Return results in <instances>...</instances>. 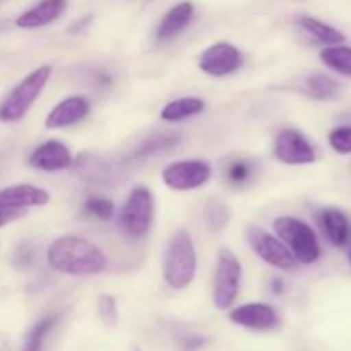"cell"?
<instances>
[{"mask_svg": "<svg viewBox=\"0 0 351 351\" xmlns=\"http://www.w3.org/2000/svg\"><path fill=\"white\" fill-rule=\"evenodd\" d=\"M274 156L285 165H311L315 161V151L300 130L285 129L274 141Z\"/></svg>", "mask_w": 351, "mask_h": 351, "instance_id": "9c48e42d", "label": "cell"}, {"mask_svg": "<svg viewBox=\"0 0 351 351\" xmlns=\"http://www.w3.org/2000/svg\"><path fill=\"white\" fill-rule=\"evenodd\" d=\"M161 175L173 191H194L211 178V167L201 160H184L165 167Z\"/></svg>", "mask_w": 351, "mask_h": 351, "instance_id": "ba28073f", "label": "cell"}, {"mask_svg": "<svg viewBox=\"0 0 351 351\" xmlns=\"http://www.w3.org/2000/svg\"><path fill=\"white\" fill-rule=\"evenodd\" d=\"M298 24H300L302 29H304L308 36L314 38L315 43L332 47V45H339L345 41V34H343L341 31L329 26V24L322 23V21L315 19V17L302 16L300 19H298Z\"/></svg>", "mask_w": 351, "mask_h": 351, "instance_id": "ac0fdd59", "label": "cell"}, {"mask_svg": "<svg viewBox=\"0 0 351 351\" xmlns=\"http://www.w3.org/2000/svg\"><path fill=\"white\" fill-rule=\"evenodd\" d=\"M72 163H74V160H72L69 147L64 143L55 139L40 144L29 156L31 167L41 171L67 170V168L72 167Z\"/></svg>", "mask_w": 351, "mask_h": 351, "instance_id": "7c38bea8", "label": "cell"}, {"mask_svg": "<svg viewBox=\"0 0 351 351\" xmlns=\"http://www.w3.org/2000/svg\"><path fill=\"white\" fill-rule=\"evenodd\" d=\"M252 177V165L249 161L239 160L235 163H232L226 171V178H228L230 184L233 185H243L247 184V180Z\"/></svg>", "mask_w": 351, "mask_h": 351, "instance_id": "484cf974", "label": "cell"}, {"mask_svg": "<svg viewBox=\"0 0 351 351\" xmlns=\"http://www.w3.org/2000/svg\"><path fill=\"white\" fill-rule=\"evenodd\" d=\"M321 226L324 230L326 237L335 247L348 245L351 230L350 221L345 213L338 209H324L321 213Z\"/></svg>", "mask_w": 351, "mask_h": 351, "instance_id": "e0dca14e", "label": "cell"}, {"mask_svg": "<svg viewBox=\"0 0 351 351\" xmlns=\"http://www.w3.org/2000/svg\"><path fill=\"white\" fill-rule=\"evenodd\" d=\"M178 143V137L173 136H163V137H154V139L147 141L143 147L139 149L137 156H149V154L158 153V151H163L167 147L175 146Z\"/></svg>", "mask_w": 351, "mask_h": 351, "instance_id": "83f0119b", "label": "cell"}, {"mask_svg": "<svg viewBox=\"0 0 351 351\" xmlns=\"http://www.w3.org/2000/svg\"><path fill=\"white\" fill-rule=\"evenodd\" d=\"M350 264H351V249H350Z\"/></svg>", "mask_w": 351, "mask_h": 351, "instance_id": "1f68e13d", "label": "cell"}, {"mask_svg": "<svg viewBox=\"0 0 351 351\" xmlns=\"http://www.w3.org/2000/svg\"><path fill=\"white\" fill-rule=\"evenodd\" d=\"M242 51L233 45L221 41V43L211 45L202 51L201 58H199V67L204 74L213 75V77H223V75L239 71L242 67Z\"/></svg>", "mask_w": 351, "mask_h": 351, "instance_id": "30bf717a", "label": "cell"}, {"mask_svg": "<svg viewBox=\"0 0 351 351\" xmlns=\"http://www.w3.org/2000/svg\"><path fill=\"white\" fill-rule=\"evenodd\" d=\"M154 216V199L149 189L136 187L120 211V226L130 239H143L151 228Z\"/></svg>", "mask_w": 351, "mask_h": 351, "instance_id": "5b68a950", "label": "cell"}, {"mask_svg": "<svg viewBox=\"0 0 351 351\" xmlns=\"http://www.w3.org/2000/svg\"><path fill=\"white\" fill-rule=\"evenodd\" d=\"M89 113V101L82 96H71L65 98L51 110L45 120V127L50 130L64 129V127L74 125L86 119Z\"/></svg>", "mask_w": 351, "mask_h": 351, "instance_id": "5bb4252c", "label": "cell"}, {"mask_svg": "<svg viewBox=\"0 0 351 351\" xmlns=\"http://www.w3.org/2000/svg\"><path fill=\"white\" fill-rule=\"evenodd\" d=\"M67 0H41L16 19V26L23 29H36L57 21L64 14Z\"/></svg>", "mask_w": 351, "mask_h": 351, "instance_id": "9a60e30c", "label": "cell"}, {"mask_svg": "<svg viewBox=\"0 0 351 351\" xmlns=\"http://www.w3.org/2000/svg\"><path fill=\"white\" fill-rule=\"evenodd\" d=\"M204 101L199 98H180L170 101L161 110V120L165 122H182L185 119L199 115L204 110Z\"/></svg>", "mask_w": 351, "mask_h": 351, "instance_id": "d6986e66", "label": "cell"}, {"mask_svg": "<svg viewBox=\"0 0 351 351\" xmlns=\"http://www.w3.org/2000/svg\"><path fill=\"white\" fill-rule=\"evenodd\" d=\"M26 215V211H19V209H2L0 208V228L9 223L16 221V219L23 218Z\"/></svg>", "mask_w": 351, "mask_h": 351, "instance_id": "f1b7e54d", "label": "cell"}, {"mask_svg": "<svg viewBox=\"0 0 351 351\" xmlns=\"http://www.w3.org/2000/svg\"><path fill=\"white\" fill-rule=\"evenodd\" d=\"M242 280V266L230 249H221L218 254V264L215 273L213 300L219 311H226L235 304Z\"/></svg>", "mask_w": 351, "mask_h": 351, "instance_id": "8992f818", "label": "cell"}, {"mask_svg": "<svg viewBox=\"0 0 351 351\" xmlns=\"http://www.w3.org/2000/svg\"><path fill=\"white\" fill-rule=\"evenodd\" d=\"M48 264L55 271L72 276L99 274L106 267V256L81 237H60L47 250Z\"/></svg>", "mask_w": 351, "mask_h": 351, "instance_id": "6da1fadb", "label": "cell"}, {"mask_svg": "<svg viewBox=\"0 0 351 351\" xmlns=\"http://www.w3.org/2000/svg\"><path fill=\"white\" fill-rule=\"evenodd\" d=\"M273 228L283 243H288L290 252L300 264H314L321 257V245L314 230L302 219L280 216L274 219Z\"/></svg>", "mask_w": 351, "mask_h": 351, "instance_id": "277c9868", "label": "cell"}, {"mask_svg": "<svg viewBox=\"0 0 351 351\" xmlns=\"http://www.w3.org/2000/svg\"><path fill=\"white\" fill-rule=\"evenodd\" d=\"M202 339L201 338H194V339H189L187 341V350L189 351H192V350H197V348H201L202 346Z\"/></svg>", "mask_w": 351, "mask_h": 351, "instance_id": "f546056e", "label": "cell"}, {"mask_svg": "<svg viewBox=\"0 0 351 351\" xmlns=\"http://www.w3.org/2000/svg\"><path fill=\"white\" fill-rule=\"evenodd\" d=\"M86 211L101 221H110L115 215V204L105 197H89L86 201Z\"/></svg>", "mask_w": 351, "mask_h": 351, "instance_id": "cb8c5ba5", "label": "cell"}, {"mask_svg": "<svg viewBox=\"0 0 351 351\" xmlns=\"http://www.w3.org/2000/svg\"><path fill=\"white\" fill-rule=\"evenodd\" d=\"M206 219L213 230L225 228L230 221V209L223 201H211L206 208Z\"/></svg>", "mask_w": 351, "mask_h": 351, "instance_id": "603a6c76", "label": "cell"}, {"mask_svg": "<svg viewBox=\"0 0 351 351\" xmlns=\"http://www.w3.org/2000/svg\"><path fill=\"white\" fill-rule=\"evenodd\" d=\"M247 240L257 257H261L269 266L285 271L295 269L297 266V259L290 252V249L280 239L273 237L261 226H250L247 230Z\"/></svg>", "mask_w": 351, "mask_h": 351, "instance_id": "52a82bcc", "label": "cell"}, {"mask_svg": "<svg viewBox=\"0 0 351 351\" xmlns=\"http://www.w3.org/2000/svg\"><path fill=\"white\" fill-rule=\"evenodd\" d=\"M307 89L312 98L321 101H331L339 96V84L326 74H315L307 79Z\"/></svg>", "mask_w": 351, "mask_h": 351, "instance_id": "44dd1931", "label": "cell"}, {"mask_svg": "<svg viewBox=\"0 0 351 351\" xmlns=\"http://www.w3.org/2000/svg\"><path fill=\"white\" fill-rule=\"evenodd\" d=\"M271 288H273L274 293H281V291L285 290V285H283V281L278 280V278H276V280H273V287H271Z\"/></svg>", "mask_w": 351, "mask_h": 351, "instance_id": "4dcf8cb0", "label": "cell"}, {"mask_svg": "<svg viewBox=\"0 0 351 351\" xmlns=\"http://www.w3.org/2000/svg\"><path fill=\"white\" fill-rule=\"evenodd\" d=\"M50 201V194L45 189L31 184L10 185L0 191V208L27 211V208L45 206Z\"/></svg>", "mask_w": 351, "mask_h": 351, "instance_id": "4fadbf2b", "label": "cell"}, {"mask_svg": "<svg viewBox=\"0 0 351 351\" xmlns=\"http://www.w3.org/2000/svg\"><path fill=\"white\" fill-rule=\"evenodd\" d=\"M329 144L339 154L351 153V125L338 127L329 134Z\"/></svg>", "mask_w": 351, "mask_h": 351, "instance_id": "d4e9b609", "label": "cell"}, {"mask_svg": "<svg viewBox=\"0 0 351 351\" xmlns=\"http://www.w3.org/2000/svg\"><path fill=\"white\" fill-rule=\"evenodd\" d=\"M98 312L101 321L106 326H115L119 314H117V304L110 295H101L98 298Z\"/></svg>", "mask_w": 351, "mask_h": 351, "instance_id": "4316f807", "label": "cell"}, {"mask_svg": "<svg viewBox=\"0 0 351 351\" xmlns=\"http://www.w3.org/2000/svg\"><path fill=\"white\" fill-rule=\"evenodd\" d=\"M194 3L192 2H180L175 7H171L165 17L161 19L160 26L156 29L158 40L167 41L171 40V38L178 36L189 24L194 19Z\"/></svg>", "mask_w": 351, "mask_h": 351, "instance_id": "2e32d148", "label": "cell"}, {"mask_svg": "<svg viewBox=\"0 0 351 351\" xmlns=\"http://www.w3.org/2000/svg\"><path fill=\"white\" fill-rule=\"evenodd\" d=\"M51 75L50 65H41L26 75L7 98L0 103V122H17L29 112L31 105L40 98Z\"/></svg>", "mask_w": 351, "mask_h": 351, "instance_id": "3957f363", "label": "cell"}, {"mask_svg": "<svg viewBox=\"0 0 351 351\" xmlns=\"http://www.w3.org/2000/svg\"><path fill=\"white\" fill-rule=\"evenodd\" d=\"M197 271V254L187 230H177L163 256V278L173 290H184L192 283Z\"/></svg>", "mask_w": 351, "mask_h": 351, "instance_id": "7a4b0ae2", "label": "cell"}, {"mask_svg": "<svg viewBox=\"0 0 351 351\" xmlns=\"http://www.w3.org/2000/svg\"><path fill=\"white\" fill-rule=\"evenodd\" d=\"M57 324V315H48V317L41 319L36 326L29 331L26 339V345H24L23 351H41L45 338L48 336V332L55 328Z\"/></svg>", "mask_w": 351, "mask_h": 351, "instance_id": "7402d4cb", "label": "cell"}, {"mask_svg": "<svg viewBox=\"0 0 351 351\" xmlns=\"http://www.w3.org/2000/svg\"><path fill=\"white\" fill-rule=\"evenodd\" d=\"M230 321L254 331H267L280 324L278 312L267 304H245L230 312Z\"/></svg>", "mask_w": 351, "mask_h": 351, "instance_id": "8fae6325", "label": "cell"}, {"mask_svg": "<svg viewBox=\"0 0 351 351\" xmlns=\"http://www.w3.org/2000/svg\"><path fill=\"white\" fill-rule=\"evenodd\" d=\"M321 60L338 74L351 77V47H339V45L326 47L321 51Z\"/></svg>", "mask_w": 351, "mask_h": 351, "instance_id": "ffe728a7", "label": "cell"}]
</instances>
